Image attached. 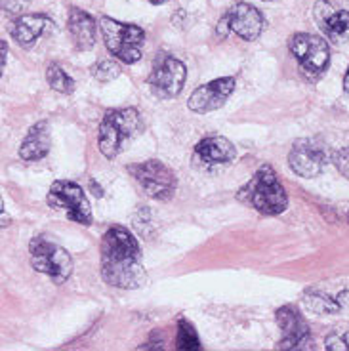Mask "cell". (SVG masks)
Instances as JSON below:
<instances>
[{
	"label": "cell",
	"instance_id": "6da1fadb",
	"mask_svg": "<svg viewBox=\"0 0 349 351\" xmlns=\"http://www.w3.org/2000/svg\"><path fill=\"white\" fill-rule=\"evenodd\" d=\"M101 277L117 289H140L147 281L138 239L123 226H111L101 239Z\"/></svg>",
	"mask_w": 349,
	"mask_h": 351
},
{
	"label": "cell",
	"instance_id": "7a4b0ae2",
	"mask_svg": "<svg viewBox=\"0 0 349 351\" xmlns=\"http://www.w3.org/2000/svg\"><path fill=\"white\" fill-rule=\"evenodd\" d=\"M237 199L245 204H250L254 210L265 214V216L282 214L288 206L287 191L269 165L258 168L252 180L237 193Z\"/></svg>",
	"mask_w": 349,
	"mask_h": 351
},
{
	"label": "cell",
	"instance_id": "3957f363",
	"mask_svg": "<svg viewBox=\"0 0 349 351\" xmlns=\"http://www.w3.org/2000/svg\"><path fill=\"white\" fill-rule=\"evenodd\" d=\"M140 130L141 119L138 109H134V107L113 109V111L105 113L104 121L99 124L97 147L105 158L119 157L124 147L138 136Z\"/></svg>",
	"mask_w": 349,
	"mask_h": 351
},
{
	"label": "cell",
	"instance_id": "277c9868",
	"mask_svg": "<svg viewBox=\"0 0 349 351\" xmlns=\"http://www.w3.org/2000/svg\"><path fill=\"white\" fill-rule=\"evenodd\" d=\"M99 29L104 35L105 48L126 65H134L143 56V43H145V31L134 23H121L113 18L99 19Z\"/></svg>",
	"mask_w": 349,
	"mask_h": 351
},
{
	"label": "cell",
	"instance_id": "5b68a950",
	"mask_svg": "<svg viewBox=\"0 0 349 351\" xmlns=\"http://www.w3.org/2000/svg\"><path fill=\"white\" fill-rule=\"evenodd\" d=\"M29 252H31V263L35 271L48 275L52 282L63 285L73 273V258L63 248L46 235L31 239L29 243Z\"/></svg>",
	"mask_w": 349,
	"mask_h": 351
},
{
	"label": "cell",
	"instance_id": "8992f818",
	"mask_svg": "<svg viewBox=\"0 0 349 351\" xmlns=\"http://www.w3.org/2000/svg\"><path fill=\"white\" fill-rule=\"evenodd\" d=\"M288 50L296 58L302 73L309 80L323 77L330 63V48L323 36L311 33H296L288 40Z\"/></svg>",
	"mask_w": 349,
	"mask_h": 351
},
{
	"label": "cell",
	"instance_id": "52a82bcc",
	"mask_svg": "<svg viewBox=\"0 0 349 351\" xmlns=\"http://www.w3.org/2000/svg\"><path fill=\"white\" fill-rule=\"evenodd\" d=\"M46 201L56 210L65 212V216L71 221H77L86 228L92 226V221H94V214H92V206H90L86 193L75 182H69V180L53 182Z\"/></svg>",
	"mask_w": 349,
	"mask_h": 351
},
{
	"label": "cell",
	"instance_id": "ba28073f",
	"mask_svg": "<svg viewBox=\"0 0 349 351\" xmlns=\"http://www.w3.org/2000/svg\"><path fill=\"white\" fill-rule=\"evenodd\" d=\"M128 174L143 187L147 197L157 201H170L178 189V178L174 170L155 158L140 165H132L128 167Z\"/></svg>",
	"mask_w": 349,
	"mask_h": 351
},
{
	"label": "cell",
	"instance_id": "9c48e42d",
	"mask_svg": "<svg viewBox=\"0 0 349 351\" xmlns=\"http://www.w3.org/2000/svg\"><path fill=\"white\" fill-rule=\"evenodd\" d=\"M187 80V69L178 58L170 53H158L149 75V88L158 99H172L182 94Z\"/></svg>",
	"mask_w": 349,
	"mask_h": 351
},
{
	"label": "cell",
	"instance_id": "30bf717a",
	"mask_svg": "<svg viewBox=\"0 0 349 351\" xmlns=\"http://www.w3.org/2000/svg\"><path fill=\"white\" fill-rule=\"evenodd\" d=\"M277 323L282 330V338L277 350H309L311 332L304 315L294 306H282L277 311Z\"/></svg>",
	"mask_w": 349,
	"mask_h": 351
},
{
	"label": "cell",
	"instance_id": "8fae6325",
	"mask_svg": "<svg viewBox=\"0 0 349 351\" xmlns=\"http://www.w3.org/2000/svg\"><path fill=\"white\" fill-rule=\"evenodd\" d=\"M233 92H235V79L233 77L210 80L193 92L189 101H187V107L193 113H212V111H218L219 107L226 106V101Z\"/></svg>",
	"mask_w": 349,
	"mask_h": 351
},
{
	"label": "cell",
	"instance_id": "7c38bea8",
	"mask_svg": "<svg viewBox=\"0 0 349 351\" xmlns=\"http://www.w3.org/2000/svg\"><path fill=\"white\" fill-rule=\"evenodd\" d=\"M288 165L302 178H317L326 165V151L315 140H298L288 153Z\"/></svg>",
	"mask_w": 349,
	"mask_h": 351
},
{
	"label": "cell",
	"instance_id": "4fadbf2b",
	"mask_svg": "<svg viewBox=\"0 0 349 351\" xmlns=\"http://www.w3.org/2000/svg\"><path fill=\"white\" fill-rule=\"evenodd\" d=\"M226 16L227 21H229V29L246 43L258 40L263 33V29H265V18L262 16V12L248 2L235 4Z\"/></svg>",
	"mask_w": 349,
	"mask_h": 351
},
{
	"label": "cell",
	"instance_id": "5bb4252c",
	"mask_svg": "<svg viewBox=\"0 0 349 351\" xmlns=\"http://www.w3.org/2000/svg\"><path fill=\"white\" fill-rule=\"evenodd\" d=\"M313 16L324 36L330 38L332 43H346V40H349L348 10H338L328 0H319L315 4Z\"/></svg>",
	"mask_w": 349,
	"mask_h": 351
},
{
	"label": "cell",
	"instance_id": "9a60e30c",
	"mask_svg": "<svg viewBox=\"0 0 349 351\" xmlns=\"http://www.w3.org/2000/svg\"><path fill=\"white\" fill-rule=\"evenodd\" d=\"M53 25V21L44 14H21L12 21L10 35L21 48H33L36 40Z\"/></svg>",
	"mask_w": 349,
	"mask_h": 351
},
{
	"label": "cell",
	"instance_id": "2e32d148",
	"mask_svg": "<svg viewBox=\"0 0 349 351\" xmlns=\"http://www.w3.org/2000/svg\"><path fill=\"white\" fill-rule=\"evenodd\" d=\"M67 29L73 38L75 48L80 52H88L96 46L97 25L96 19L80 8H71L67 18Z\"/></svg>",
	"mask_w": 349,
	"mask_h": 351
},
{
	"label": "cell",
	"instance_id": "e0dca14e",
	"mask_svg": "<svg viewBox=\"0 0 349 351\" xmlns=\"http://www.w3.org/2000/svg\"><path fill=\"white\" fill-rule=\"evenodd\" d=\"M195 153L206 165H227L233 162L237 157L235 145L224 136H208L197 143Z\"/></svg>",
	"mask_w": 349,
	"mask_h": 351
},
{
	"label": "cell",
	"instance_id": "ac0fdd59",
	"mask_svg": "<svg viewBox=\"0 0 349 351\" xmlns=\"http://www.w3.org/2000/svg\"><path fill=\"white\" fill-rule=\"evenodd\" d=\"M50 147H52L50 126L46 121H40L27 132L25 140L19 147V157L23 160H40L50 153Z\"/></svg>",
	"mask_w": 349,
	"mask_h": 351
},
{
	"label": "cell",
	"instance_id": "d6986e66",
	"mask_svg": "<svg viewBox=\"0 0 349 351\" xmlns=\"http://www.w3.org/2000/svg\"><path fill=\"white\" fill-rule=\"evenodd\" d=\"M46 82L50 84L52 90L60 92V94H73L75 92V80L71 79L69 75L58 65V63H50L46 69Z\"/></svg>",
	"mask_w": 349,
	"mask_h": 351
},
{
	"label": "cell",
	"instance_id": "ffe728a7",
	"mask_svg": "<svg viewBox=\"0 0 349 351\" xmlns=\"http://www.w3.org/2000/svg\"><path fill=\"white\" fill-rule=\"evenodd\" d=\"M304 304L309 311H313L317 315H332V313L340 311V306L336 300L319 294V292H307L304 296Z\"/></svg>",
	"mask_w": 349,
	"mask_h": 351
},
{
	"label": "cell",
	"instance_id": "44dd1931",
	"mask_svg": "<svg viewBox=\"0 0 349 351\" xmlns=\"http://www.w3.org/2000/svg\"><path fill=\"white\" fill-rule=\"evenodd\" d=\"M176 348H178V350H189V351L201 350V342H199L197 330H195L191 323H187L185 319H180V325H178V338H176Z\"/></svg>",
	"mask_w": 349,
	"mask_h": 351
},
{
	"label": "cell",
	"instance_id": "7402d4cb",
	"mask_svg": "<svg viewBox=\"0 0 349 351\" xmlns=\"http://www.w3.org/2000/svg\"><path fill=\"white\" fill-rule=\"evenodd\" d=\"M121 73H123V67L117 62H113V60H101V62H97L92 67V75L99 82H111V80L119 79Z\"/></svg>",
	"mask_w": 349,
	"mask_h": 351
},
{
	"label": "cell",
	"instance_id": "603a6c76",
	"mask_svg": "<svg viewBox=\"0 0 349 351\" xmlns=\"http://www.w3.org/2000/svg\"><path fill=\"white\" fill-rule=\"evenodd\" d=\"M324 348L330 351L349 350V332H338V330L330 332L324 340Z\"/></svg>",
	"mask_w": 349,
	"mask_h": 351
},
{
	"label": "cell",
	"instance_id": "cb8c5ba5",
	"mask_svg": "<svg viewBox=\"0 0 349 351\" xmlns=\"http://www.w3.org/2000/svg\"><path fill=\"white\" fill-rule=\"evenodd\" d=\"M334 162H336V167H338V170H340L341 174L349 180V147L338 151V153L334 155Z\"/></svg>",
	"mask_w": 349,
	"mask_h": 351
},
{
	"label": "cell",
	"instance_id": "d4e9b609",
	"mask_svg": "<svg viewBox=\"0 0 349 351\" xmlns=\"http://www.w3.org/2000/svg\"><path fill=\"white\" fill-rule=\"evenodd\" d=\"M27 6V0H4L2 4H0V8L4 10L6 14H12V16H16L19 14L21 16V10Z\"/></svg>",
	"mask_w": 349,
	"mask_h": 351
},
{
	"label": "cell",
	"instance_id": "484cf974",
	"mask_svg": "<svg viewBox=\"0 0 349 351\" xmlns=\"http://www.w3.org/2000/svg\"><path fill=\"white\" fill-rule=\"evenodd\" d=\"M6 62H8V43L0 38V79H2V73H4Z\"/></svg>",
	"mask_w": 349,
	"mask_h": 351
},
{
	"label": "cell",
	"instance_id": "4316f807",
	"mask_svg": "<svg viewBox=\"0 0 349 351\" xmlns=\"http://www.w3.org/2000/svg\"><path fill=\"white\" fill-rule=\"evenodd\" d=\"M216 33H218V38H226L229 33H231V29H229V21H227V16H224V18L219 19L218 27H216Z\"/></svg>",
	"mask_w": 349,
	"mask_h": 351
},
{
	"label": "cell",
	"instance_id": "83f0119b",
	"mask_svg": "<svg viewBox=\"0 0 349 351\" xmlns=\"http://www.w3.org/2000/svg\"><path fill=\"white\" fill-rule=\"evenodd\" d=\"M336 302H338V306L341 307H349V290H341L340 294H338V298H336Z\"/></svg>",
	"mask_w": 349,
	"mask_h": 351
},
{
	"label": "cell",
	"instance_id": "f1b7e54d",
	"mask_svg": "<svg viewBox=\"0 0 349 351\" xmlns=\"http://www.w3.org/2000/svg\"><path fill=\"white\" fill-rule=\"evenodd\" d=\"M10 223V216H6V212H4V201H2V197H0V228H6Z\"/></svg>",
	"mask_w": 349,
	"mask_h": 351
},
{
	"label": "cell",
	"instance_id": "f546056e",
	"mask_svg": "<svg viewBox=\"0 0 349 351\" xmlns=\"http://www.w3.org/2000/svg\"><path fill=\"white\" fill-rule=\"evenodd\" d=\"M344 92L349 94V67L348 71H346V75H344Z\"/></svg>",
	"mask_w": 349,
	"mask_h": 351
},
{
	"label": "cell",
	"instance_id": "4dcf8cb0",
	"mask_svg": "<svg viewBox=\"0 0 349 351\" xmlns=\"http://www.w3.org/2000/svg\"><path fill=\"white\" fill-rule=\"evenodd\" d=\"M151 4H157V6H160V4H165V2H168V0H149Z\"/></svg>",
	"mask_w": 349,
	"mask_h": 351
},
{
	"label": "cell",
	"instance_id": "1f68e13d",
	"mask_svg": "<svg viewBox=\"0 0 349 351\" xmlns=\"http://www.w3.org/2000/svg\"><path fill=\"white\" fill-rule=\"evenodd\" d=\"M263 2H271V0H263Z\"/></svg>",
	"mask_w": 349,
	"mask_h": 351
}]
</instances>
